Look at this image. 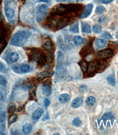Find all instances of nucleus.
<instances>
[{
  "instance_id": "nucleus-1",
  "label": "nucleus",
  "mask_w": 118,
  "mask_h": 135,
  "mask_svg": "<svg viewBox=\"0 0 118 135\" xmlns=\"http://www.w3.org/2000/svg\"><path fill=\"white\" fill-rule=\"evenodd\" d=\"M28 37L27 34L25 31H19L16 33L10 41V44L18 45L21 44L25 38Z\"/></svg>"
},
{
  "instance_id": "nucleus-2",
  "label": "nucleus",
  "mask_w": 118,
  "mask_h": 135,
  "mask_svg": "<svg viewBox=\"0 0 118 135\" xmlns=\"http://www.w3.org/2000/svg\"><path fill=\"white\" fill-rule=\"evenodd\" d=\"M113 55V51L111 49H106L99 52L98 54V56L101 59H104L110 58Z\"/></svg>"
},
{
  "instance_id": "nucleus-3",
  "label": "nucleus",
  "mask_w": 118,
  "mask_h": 135,
  "mask_svg": "<svg viewBox=\"0 0 118 135\" xmlns=\"http://www.w3.org/2000/svg\"><path fill=\"white\" fill-rule=\"evenodd\" d=\"M107 63L104 60H100V61L96 62V70L98 71H103L106 67Z\"/></svg>"
},
{
  "instance_id": "nucleus-4",
  "label": "nucleus",
  "mask_w": 118,
  "mask_h": 135,
  "mask_svg": "<svg viewBox=\"0 0 118 135\" xmlns=\"http://www.w3.org/2000/svg\"><path fill=\"white\" fill-rule=\"evenodd\" d=\"M83 99L81 97H77L75 99L73 100V101L72 102L71 105L72 107L74 108H78L79 107H80L83 104Z\"/></svg>"
},
{
  "instance_id": "nucleus-5",
  "label": "nucleus",
  "mask_w": 118,
  "mask_h": 135,
  "mask_svg": "<svg viewBox=\"0 0 118 135\" xmlns=\"http://www.w3.org/2000/svg\"><path fill=\"white\" fill-rule=\"evenodd\" d=\"M82 31L84 34H90L91 32V28L89 24L86 22H83L82 23Z\"/></svg>"
},
{
  "instance_id": "nucleus-6",
  "label": "nucleus",
  "mask_w": 118,
  "mask_h": 135,
  "mask_svg": "<svg viewBox=\"0 0 118 135\" xmlns=\"http://www.w3.org/2000/svg\"><path fill=\"white\" fill-rule=\"evenodd\" d=\"M95 44L96 46H97L98 48H104L107 45V41L104 39L98 38V39H96L95 40Z\"/></svg>"
},
{
  "instance_id": "nucleus-7",
  "label": "nucleus",
  "mask_w": 118,
  "mask_h": 135,
  "mask_svg": "<svg viewBox=\"0 0 118 135\" xmlns=\"http://www.w3.org/2000/svg\"><path fill=\"white\" fill-rule=\"evenodd\" d=\"M93 8V5L91 4H88L86 5L85 7V10L82 16V18H85L91 14Z\"/></svg>"
},
{
  "instance_id": "nucleus-8",
  "label": "nucleus",
  "mask_w": 118,
  "mask_h": 135,
  "mask_svg": "<svg viewBox=\"0 0 118 135\" xmlns=\"http://www.w3.org/2000/svg\"><path fill=\"white\" fill-rule=\"evenodd\" d=\"M42 90L44 95L48 96L51 94V89L50 85L48 84H43L42 87Z\"/></svg>"
},
{
  "instance_id": "nucleus-9",
  "label": "nucleus",
  "mask_w": 118,
  "mask_h": 135,
  "mask_svg": "<svg viewBox=\"0 0 118 135\" xmlns=\"http://www.w3.org/2000/svg\"><path fill=\"white\" fill-rule=\"evenodd\" d=\"M69 19L67 17H64L62 18L61 19H60V20L59 21L58 23V26L60 28H63V27H65L66 25H68V24L69 23Z\"/></svg>"
},
{
  "instance_id": "nucleus-10",
  "label": "nucleus",
  "mask_w": 118,
  "mask_h": 135,
  "mask_svg": "<svg viewBox=\"0 0 118 135\" xmlns=\"http://www.w3.org/2000/svg\"><path fill=\"white\" fill-rule=\"evenodd\" d=\"M59 101L62 103H66L69 101L70 99V96L67 94H61L59 96Z\"/></svg>"
},
{
  "instance_id": "nucleus-11",
  "label": "nucleus",
  "mask_w": 118,
  "mask_h": 135,
  "mask_svg": "<svg viewBox=\"0 0 118 135\" xmlns=\"http://www.w3.org/2000/svg\"><path fill=\"white\" fill-rule=\"evenodd\" d=\"M43 47L44 49L47 52H50L53 49V45L51 41H47L43 44Z\"/></svg>"
},
{
  "instance_id": "nucleus-12",
  "label": "nucleus",
  "mask_w": 118,
  "mask_h": 135,
  "mask_svg": "<svg viewBox=\"0 0 118 135\" xmlns=\"http://www.w3.org/2000/svg\"><path fill=\"white\" fill-rule=\"evenodd\" d=\"M22 130H23V132L24 133V134H29L32 131V127L30 124H25V125H23Z\"/></svg>"
},
{
  "instance_id": "nucleus-13",
  "label": "nucleus",
  "mask_w": 118,
  "mask_h": 135,
  "mask_svg": "<svg viewBox=\"0 0 118 135\" xmlns=\"http://www.w3.org/2000/svg\"><path fill=\"white\" fill-rule=\"evenodd\" d=\"M5 15L9 19H12L14 17L15 12L13 9L11 8H8L5 10Z\"/></svg>"
},
{
  "instance_id": "nucleus-14",
  "label": "nucleus",
  "mask_w": 118,
  "mask_h": 135,
  "mask_svg": "<svg viewBox=\"0 0 118 135\" xmlns=\"http://www.w3.org/2000/svg\"><path fill=\"white\" fill-rule=\"evenodd\" d=\"M86 105L88 106H93V105H95L96 103V98L94 96H90L87 98L86 101Z\"/></svg>"
},
{
  "instance_id": "nucleus-15",
  "label": "nucleus",
  "mask_w": 118,
  "mask_h": 135,
  "mask_svg": "<svg viewBox=\"0 0 118 135\" xmlns=\"http://www.w3.org/2000/svg\"><path fill=\"white\" fill-rule=\"evenodd\" d=\"M66 74H67V71L64 68H60L56 72L57 76L60 78L64 77L66 75Z\"/></svg>"
},
{
  "instance_id": "nucleus-16",
  "label": "nucleus",
  "mask_w": 118,
  "mask_h": 135,
  "mask_svg": "<svg viewBox=\"0 0 118 135\" xmlns=\"http://www.w3.org/2000/svg\"><path fill=\"white\" fill-rule=\"evenodd\" d=\"M107 81L108 83L111 85L112 86H115V77L113 74H110L109 75L107 78Z\"/></svg>"
},
{
  "instance_id": "nucleus-17",
  "label": "nucleus",
  "mask_w": 118,
  "mask_h": 135,
  "mask_svg": "<svg viewBox=\"0 0 118 135\" xmlns=\"http://www.w3.org/2000/svg\"><path fill=\"white\" fill-rule=\"evenodd\" d=\"M42 112L40 110H36L32 113V118L34 120H38L41 117Z\"/></svg>"
},
{
  "instance_id": "nucleus-18",
  "label": "nucleus",
  "mask_w": 118,
  "mask_h": 135,
  "mask_svg": "<svg viewBox=\"0 0 118 135\" xmlns=\"http://www.w3.org/2000/svg\"><path fill=\"white\" fill-rule=\"evenodd\" d=\"M73 42L76 45H80L83 43V39L79 36H75L73 38Z\"/></svg>"
},
{
  "instance_id": "nucleus-19",
  "label": "nucleus",
  "mask_w": 118,
  "mask_h": 135,
  "mask_svg": "<svg viewBox=\"0 0 118 135\" xmlns=\"http://www.w3.org/2000/svg\"><path fill=\"white\" fill-rule=\"evenodd\" d=\"M10 59L13 62L17 61L19 59V55L16 52H13L10 54Z\"/></svg>"
},
{
  "instance_id": "nucleus-20",
  "label": "nucleus",
  "mask_w": 118,
  "mask_h": 135,
  "mask_svg": "<svg viewBox=\"0 0 118 135\" xmlns=\"http://www.w3.org/2000/svg\"><path fill=\"white\" fill-rule=\"evenodd\" d=\"M106 10V9L103 5H98L95 10V13L96 14H101L103 13Z\"/></svg>"
},
{
  "instance_id": "nucleus-21",
  "label": "nucleus",
  "mask_w": 118,
  "mask_h": 135,
  "mask_svg": "<svg viewBox=\"0 0 118 135\" xmlns=\"http://www.w3.org/2000/svg\"><path fill=\"white\" fill-rule=\"evenodd\" d=\"M102 119L104 120H113L114 119V116L110 113H106L102 116Z\"/></svg>"
},
{
  "instance_id": "nucleus-22",
  "label": "nucleus",
  "mask_w": 118,
  "mask_h": 135,
  "mask_svg": "<svg viewBox=\"0 0 118 135\" xmlns=\"http://www.w3.org/2000/svg\"><path fill=\"white\" fill-rule=\"evenodd\" d=\"M93 31L95 32V34H100V33H101V32H102V27H101L100 25H95L93 26Z\"/></svg>"
},
{
  "instance_id": "nucleus-23",
  "label": "nucleus",
  "mask_w": 118,
  "mask_h": 135,
  "mask_svg": "<svg viewBox=\"0 0 118 135\" xmlns=\"http://www.w3.org/2000/svg\"><path fill=\"white\" fill-rule=\"evenodd\" d=\"M39 11L40 13L46 14L48 11V8L47 5H42L39 7Z\"/></svg>"
},
{
  "instance_id": "nucleus-24",
  "label": "nucleus",
  "mask_w": 118,
  "mask_h": 135,
  "mask_svg": "<svg viewBox=\"0 0 118 135\" xmlns=\"http://www.w3.org/2000/svg\"><path fill=\"white\" fill-rule=\"evenodd\" d=\"M54 10L56 13H62L65 10V8L61 5H58L55 6L54 8Z\"/></svg>"
},
{
  "instance_id": "nucleus-25",
  "label": "nucleus",
  "mask_w": 118,
  "mask_h": 135,
  "mask_svg": "<svg viewBox=\"0 0 118 135\" xmlns=\"http://www.w3.org/2000/svg\"><path fill=\"white\" fill-rule=\"evenodd\" d=\"M101 37H103V38L106 39H113V37L109 32H108L107 31H105L103 33V34H101Z\"/></svg>"
},
{
  "instance_id": "nucleus-26",
  "label": "nucleus",
  "mask_w": 118,
  "mask_h": 135,
  "mask_svg": "<svg viewBox=\"0 0 118 135\" xmlns=\"http://www.w3.org/2000/svg\"><path fill=\"white\" fill-rule=\"evenodd\" d=\"M72 124L75 127H79L82 124V121L79 118H75L73 120Z\"/></svg>"
},
{
  "instance_id": "nucleus-27",
  "label": "nucleus",
  "mask_w": 118,
  "mask_h": 135,
  "mask_svg": "<svg viewBox=\"0 0 118 135\" xmlns=\"http://www.w3.org/2000/svg\"><path fill=\"white\" fill-rule=\"evenodd\" d=\"M30 70V67L28 65H23L21 66V71L24 73H26L29 72Z\"/></svg>"
},
{
  "instance_id": "nucleus-28",
  "label": "nucleus",
  "mask_w": 118,
  "mask_h": 135,
  "mask_svg": "<svg viewBox=\"0 0 118 135\" xmlns=\"http://www.w3.org/2000/svg\"><path fill=\"white\" fill-rule=\"evenodd\" d=\"M49 73L45 72H40L39 74H38V77L39 78V79H43L44 78H45L49 77Z\"/></svg>"
},
{
  "instance_id": "nucleus-29",
  "label": "nucleus",
  "mask_w": 118,
  "mask_h": 135,
  "mask_svg": "<svg viewBox=\"0 0 118 135\" xmlns=\"http://www.w3.org/2000/svg\"><path fill=\"white\" fill-rule=\"evenodd\" d=\"M70 30L72 32H75V33H77L79 32V28H78V24H75L74 25H73L70 28Z\"/></svg>"
},
{
  "instance_id": "nucleus-30",
  "label": "nucleus",
  "mask_w": 118,
  "mask_h": 135,
  "mask_svg": "<svg viewBox=\"0 0 118 135\" xmlns=\"http://www.w3.org/2000/svg\"><path fill=\"white\" fill-rule=\"evenodd\" d=\"M80 67L83 71L85 72V71H86V70H88V65L87 64V63H86L85 61H82L80 63Z\"/></svg>"
},
{
  "instance_id": "nucleus-31",
  "label": "nucleus",
  "mask_w": 118,
  "mask_h": 135,
  "mask_svg": "<svg viewBox=\"0 0 118 135\" xmlns=\"http://www.w3.org/2000/svg\"><path fill=\"white\" fill-rule=\"evenodd\" d=\"M17 118L18 116L16 114L12 115V116L10 117V119H9V123H10V124L14 123V122L16 120V119H17Z\"/></svg>"
},
{
  "instance_id": "nucleus-32",
  "label": "nucleus",
  "mask_w": 118,
  "mask_h": 135,
  "mask_svg": "<svg viewBox=\"0 0 118 135\" xmlns=\"http://www.w3.org/2000/svg\"><path fill=\"white\" fill-rule=\"evenodd\" d=\"M7 82L5 81V79L2 76H0V84L5 85L6 84Z\"/></svg>"
},
{
  "instance_id": "nucleus-33",
  "label": "nucleus",
  "mask_w": 118,
  "mask_h": 135,
  "mask_svg": "<svg viewBox=\"0 0 118 135\" xmlns=\"http://www.w3.org/2000/svg\"><path fill=\"white\" fill-rule=\"evenodd\" d=\"M50 103V100L48 99V98H45V101H44V105H45V107L46 108H47L48 107Z\"/></svg>"
},
{
  "instance_id": "nucleus-34",
  "label": "nucleus",
  "mask_w": 118,
  "mask_h": 135,
  "mask_svg": "<svg viewBox=\"0 0 118 135\" xmlns=\"http://www.w3.org/2000/svg\"><path fill=\"white\" fill-rule=\"evenodd\" d=\"M16 108L14 106H12L10 107V108H9V112L10 113H13L15 111Z\"/></svg>"
},
{
  "instance_id": "nucleus-35",
  "label": "nucleus",
  "mask_w": 118,
  "mask_h": 135,
  "mask_svg": "<svg viewBox=\"0 0 118 135\" xmlns=\"http://www.w3.org/2000/svg\"><path fill=\"white\" fill-rule=\"evenodd\" d=\"M102 2L103 3H109L113 1V0H101Z\"/></svg>"
},
{
  "instance_id": "nucleus-36",
  "label": "nucleus",
  "mask_w": 118,
  "mask_h": 135,
  "mask_svg": "<svg viewBox=\"0 0 118 135\" xmlns=\"http://www.w3.org/2000/svg\"><path fill=\"white\" fill-rule=\"evenodd\" d=\"M115 37L118 39V31H117L115 33Z\"/></svg>"
},
{
  "instance_id": "nucleus-37",
  "label": "nucleus",
  "mask_w": 118,
  "mask_h": 135,
  "mask_svg": "<svg viewBox=\"0 0 118 135\" xmlns=\"http://www.w3.org/2000/svg\"><path fill=\"white\" fill-rule=\"evenodd\" d=\"M49 0H40V1L41 2H47Z\"/></svg>"
},
{
  "instance_id": "nucleus-38",
  "label": "nucleus",
  "mask_w": 118,
  "mask_h": 135,
  "mask_svg": "<svg viewBox=\"0 0 118 135\" xmlns=\"http://www.w3.org/2000/svg\"><path fill=\"white\" fill-rule=\"evenodd\" d=\"M2 67H3V66H2V65L1 64V63H0V71H1L2 69Z\"/></svg>"
},
{
  "instance_id": "nucleus-39",
  "label": "nucleus",
  "mask_w": 118,
  "mask_h": 135,
  "mask_svg": "<svg viewBox=\"0 0 118 135\" xmlns=\"http://www.w3.org/2000/svg\"><path fill=\"white\" fill-rule=\"evenodd\" d=\"M54 135H60V134H59V133H56V134H54Z\"/></svg>"
},
{
  "instance_id": "nucleus-40",
  "label": "nucleus",
  "mask_w": 118,
  "mask_h": 135,
  "mask_svg": "<svg viewBox=\"0 0 118 135\" xmlns=\"http://www.w3.org/2000/svg\"></svg>"
}]
</instances>
